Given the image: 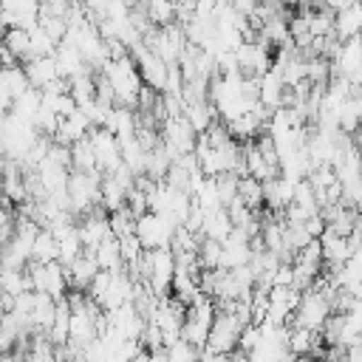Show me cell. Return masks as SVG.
<instances>
[{"label":"cell","instance_id":"cell-4","mask_svg":"<svg viewBox=\"0 0 362 362\" xmlns=\"http://www.w3.org/2000/svg\"><path fill=\"white\" fill-rule=\"evenodd\" d=\"M25 272H28L31 288H34V291H45V294H51L54 300L65 297V294H68V288H71V277H68V269H65L59 260H48V263H37V260H28Z\"/></svg>","mask_w":362,"mask_h":362},{"label":"cell","instance_id":"cell-28","mask_svg":"<svg viewBox=\"0 0 362 362\" xmlns=\"http://www.w3.org/2000/svg\"><path fill=\"white\" fill-rule=\"evenodd\" d=\"M198 356H201V348H195L184 337H178V339H173V342L164 345V359H170V362H192Z\"/></svg>","mask_w":362,"mask_h":362},{"label":"cell","instance_id":"cell-29","mask_svg":"<svg viewBox=\"0 0 362 362\" xmlns=\"http://www.w3.org/2000/svg\"><path fill=\"white\" fill-rule=\"evenodd\" d=\"M198 269H221V240L201 238L198 243Z\"/></svg>","mask_w":362,"mask_h":362},{"label":"cell","instance_id":"cell-13","mask_svg":"<svg viewBox=\"0 0 362 362\" xmlns=\"http://www.w3.org/2000/svg\"><path fill=\"white\" fill-rule=\"evenodd\" d=\"M362 31V0H351L348 6L334 11V34L339 40H351Z\"/></svg>","mask_w":362,"mask_h":362},{"label":"cell","instance_id":"cell-30","mask_svg":"<svg viewBox=\"0 0 362 362\" xmlns=\"http://www.w3.org/2000/svg\"><path fill=\"white\" fill-rule=\"evenodd\" d=\"M107 223H110V232H113L116 238H124V235L133 232V226H136V215H133L127 206H119V209L107 212Z\"/></svg>","mask_w":362,"mask_h":362},{"label":"cell","instance_id":"cell-16","mask_svg":"<svg viewBox=\"0 0 362 362\" xmlns=\"http://www.w3.org/2000/svg\"><path fill=\"white\" fill-rule=\"evenodd\" d=\"M54 314H57V300L45 291H34L31 314H28L31 331H48V325L54 322Z\"/></svg>","mask_w":362,"mask_h":362},{"label":"cell","instance_id":"cell-23","mask_svg":"<svg viewBox=\"0 0 362 362\" xmlns=\"http://www.w3.org/2000/svg\"><path fill=\"white\" fill-rule=\"evenodd\" d=\"M17 62H25L31 57V42H28V28H6L3 31V40H0Z\"/></svg>","mask_w":362,"mask_h":362},{"label":"cell","instance_id":"cell-32","mask_svg":"<svg viewBox=\"0 0 362 362\" xmlns=\"http://www.w3.org/2000/svg\"><path fill=\"white\" fill-rule=\"evenodd\" d=\"M272 286H294V269L288 260L277 263V269L272 272Z\"/></svg>","mask_w":362,"mask_h":362},{"label":"cell","instance_id":"cell-6","mask_svg":"<svg viewBox=\"0 0 362 362\" xmlns=\"http://www.w3.org/2000/svg\"><path fill=\"white\" fill-rule=\"evenodd\" d=\"M133 232H136V238L144 249H158V246H170V240L175 235V223H170L164 215L147 209L136 218Z\"/></svg>","mask_w":362,"mask_h":362},{"label":"cell","instance_id":"cell-19","mask_svg":"<svg viewBox=\"0 0 362 362\" xmlns=\"http://www.w3.org/2000/svg\"><path fill=\"white\" fill-rule=\"evenodd\" d=\"M68 277H71V288H88V283L93 280V274L99 272V266H96V260H93V255L90 252H82L79 257H74L68 266Z\"/></svg>","mask_w":362,"mask_h":362},{"label":"cell","instance_id":"cell-34","mask_svg":"<svg viewBox=\"0 0 362 362\" xmlns=\"http://www.w3.org/2000/svg\"><path fill=\"white\" fill-rule=\"evenodd\" d=\"M351 294H354V297H359V300H362V280H359V283H356V286H354V288H351Z\"/></svg>","mask_w":362,"mask_h":362},{"label":"cell","instance_id":"cell-35","mask_svg":"<svg viewBox=\"0 0 362 362\" xmlns=\"http://www.w3.org/2000/svg\"><path fill=\"white\" fill-rule=\"evenodd\" d=\"M356 42H359V45H362V31H359V34H356Z\"/></svg>","mask_w":362,"mask_h":362},{"label":"cell","instance_id":"cell-18","mask_svg":"<svg viewBox=\"0 0 362 362\" xmlns=\"http://www.w3.org/2000/svg\"><path fill=\"white\" fill-rule=\"evenodd\" d=\"M232 229V221H229V212L226 206H215V209H204V218H201V238H212V240H223Z\"/></svg>","mask_w":362,"mask_h":362},{"label":"cell","instance_id":"cell-15","mask_svg":"<svg viewBox=\"0 0 362 362\" xmlns=\"http://www.w3.org/2000/svg\"><path fill=\"white\" fill-rule=\"evenodd\" d=\"M54 62H57V74H59L62 79H71L74 74L88 71V65H85L82 54L76 51V45H74V42H65V40L54 48Z\"/></svg>","mask_w":362,"mask_h":362},{"label":"cell","instance_id":"cell-27","mask_svg":"<svg viewBox=\"0 0 362 362\" xmlns=\"http://www.w3.org/2000/svg\"><path fill=\"white\" fill-rule=\"evenodd\" d=\"M28 42H31V57H48V54H54V48L59 45L40 23H34V25L28 28Z\"/></svg>","mask_w":362,"mask_h":362},{"label":"cell","instance_id":"cell-3","mask_svg":"<svg viewBox=\"0 0 362 362\" xmlns=\"http://www.w3.org/2000/svg\"><path fill=\"white\" fill-rule=\"evenodd\" d=\"M102 170H71L68 173V206L74 215H85L93 209V204H99V181H102Z\"/></svg>","mask_w":362,"mask_h":362},{"label":"cell","instance_id":"cell-1","mask_svg":"<svg viewBox=\"0 0 362 362\" xmlns=\"http://www.w3.org/2000/svg\"><path fill=\"white\" fill-rule=\"evenodd\" d=\"M102 76L110 82L113 88V96H116V105H127V107H136V99H139V90H141V74L136 68V59L127 54L122 57H113L102 65Z\"/></svg>","mask_w":362,"mask_h":362},{"label":"cell","instance_id":"cell-33","mask_svg":"<svg viewBox=\"0 0 362 362\" xmlns=\"http://www.w3.org/2000/svg\"><path fill=\"white\" fill-rule=\"evenodd\" d=\"M354 238H356V243L362 246V209L356 212V226H354Z\"/></svg>","mask_w":362,"mask_h":362},{"label":"cell","instance_id":"cell-17","mask_svg":"<svg viewBox=\"0 0 362 362\" xmlns=\"http://www.w3.org/2000/svg\"><path fill=\"white\" fill-rule=\"evenodd\" d=\"M93 260L99 269H107V272H116V269H124V260H122V252H119V238L110 232L107 238H102L93 249H90Z\"/></svg>","mask_w":362,"mask_h":362},{"label":"cell","instance_id":"cell-24","mask_svg":"<svg viewBox=\"0 0 362 362\" xmlns=\"http://www.w3.org/2000/svg\"><path fill=\"white\" fill-rule=\"evenodd\" d=\"M31 260H37V263L57 260V238L48 226H40V232H37L34 246H31Z\"/></svg>","mask_w":362,"mask_h":362},{"label":"cell","instance_id":"cell-26","mask_svg":"<svg viewBox=\"0 0 362 362\" xmlns=\"http://www.w3.org/2000/svg\"><path fill=\"white\" fill-rule=\"evenodd\" d=\"M238 198L249 209H260L263 206V181H257L252 175H240L238 178Z\"/></svg>","mask_w":362,"mask_h":362},{"label":"cell","instance_id":"cell-20","mask_svg":"<svg viewBox=\"0 0 362 362\" xmlns=\"http://www.w3.org/2000/svg\"><path fill=\"white\" fill-rule=\"evenodd\" d=\"M68 90H71V96H74L76 107H88V105L96 99V79H93L90 68H88V71L74 74V76L68 79Z\"/></svg>","mask_w":362,"mask_h":362},{"label":"cell","instance_id":"cell-11","mask_svg":"<svg viewBox=\"0 0 362 362\" xmlns=\"http://www.w3.org/2000/svg\"><path fill=\"white\" fill-rule=\"evenodd\" d=\"M291 198H294V178L280 173V175L263 181V204L272 212H280L286 204H291Z\"/></svg>","mask_w":362,"mask_h":362},{"label":"cell","instance_id":"cell-14","mask_svg":"<svg viewBox=\"0 0 362 362\" xmlns=\"http://www.w3.org/2000/svg\"><path fill=\"white\" fill-rule=\"evenodd\" d=\"M23 71H25V76H28V85L37 88V90H42L45 85H51V82L59 76V74H57L54 54H48V57H28V59L23 62Z\"/></svg>","mask_w":362,"mask_h":362},{"label":"cell","instance_id":"cell-21","mask_svg":"<svg viewBox=\"0 0 362 362\" xmlns=\"http://www.w3.org/2000/svg\"><path fill=\"white\" fill-rule=\"evenodd\" d=\"M184 119L189 122V127L195 130V133H204L215 119H218V113H215V105L206 99V102H187L184 105Z\"/></svg>","mask_w":362,"mask_h":362},{"label":"cell","instance_id":"cell-5","mask_svg":"<svg viewBox=\"0 0 362 362\" xmlns=\"http://www.w3.org/2000/svg\"><path fill=\"white\" fill-rule=\"evenodd\" d=\"M331 311H334L331 297H328L325 291H320L317 286H308V288L300 291V303H297V308H294L291 322L305 325V328H311V331H320V328L325 325V320H328Z\"/></svg>","mask_w":362,"mask_h":362},{"label":"cell","instance_id":"cell-12","mask_svg":"<svg viewBox=\"0 0 362 362\" xmlns=\"http://www.w3.org/2000/svg\"><path fill=\"white\" fill-rule=\"evenodd\" d=\"M76 232H79V240L85 246V252H90L102 238L110 235V223H107V215L105 212H85L82 221L76 223Z\"/></svg>","mask_w":362,"mask_h":362},{"label":"cell","instance_id":"cell-25","mask_svg":"<svg viewBox=\"0 0 362 362\" xmlns=\"http://www.w3.org/2000/svg\"><path fill=\"white\" fill-rule=\"evenodd\" d=\"M71 170H82V173L99 170V167H96V156H93V147H90V141H88V136L71 144Z\"/></svg>","mask_w":362,"mask_h":362},{"label":"cell","instance_id":"cell-8","mask_svg":"<svg viewBox=\"0 0 362 362\" xmlns=\"http://www.w3.org/2000/svg\"><path fill=\"white\" fill-rule=\"evenodd\" d=\"M297 303H300V288L297 286H272L263 320L266 322H291Z\"/></svg>","mask_w":362,"mask_h":362},{"label":"cell","instance_id":"cell-10","mask_svg":"<svg viewBox=\"0 0 362 362\" xmlns=\"http://www.w3.org/2000/svg\"><path fill=\"white\" fill-rule=\"evenodd\" d=\"M90 127H93V122H90V116L82 110V107H74L68 116H59V124H57V141H62V144H74V141H79V139H85L88 133H90Z\"/></svg>","mask_w":362,"mask_h":362},{"label":"cell","instance_id":"cell-22","mask_svg":"<svg viewBox=\"0 0 362 362\" xmlns=\"http://www.w3.org/2000/svg\"><path fill=\"white\" fill-rule=\"evenodd\" d=\"M31 288V280H28V272L25 269H11V266H0V291L6 297H17L23 291Z\"/></svg>","mask_w":362,"mask_h":362},{"label":"cell","instance_id":"cell-7","mask_svg":"<svg viewBox=\"0 0 362 362\" xmlns=\"http://www.w3.org/2000/svg\"><path fill=\"white\" fill-rule=\"evenodd\" d=\"M88 141L93 147L96 167L102 173H113L122 167V144H119V136L113 130H107L105 124H93L88 133Z\"/></svg>","mask_w":362,"mask_h":362},{"label":"cell","instance_id":"cell-2","mask_svg":"<svg viewBox=\"0 0 362 362\" xmlns=\"http://www.w3.org/2000/svg\"><path fill=\"white\" fill-rule=\"evenodd\" d=\"M243 322L238 320L235 311H215L209 334H206V345L201 348L204 359H215V356H229L232 348H238V337H240Z\"/></svg>","mask_w":362,"mask_h":362},{"label":"cell","instance_id":"cell-9","mask_svg":"<svg viewBox=\"0 0 362 362\" xmlns=\"http://www.w3.org/2000/svg\"><path fill=\"white\" fill-rule=\"evenodd\" d=\"M320 246H322V260L328 266H339L348 260V255L359 246L354 235H339V232H331V229H322L320 235Z\"/></svg>","mask_w":362,"mask_h":362},{"label":"cell","instance_id":"cell-31","mask_svg":"<svg viewBox=\"0 0 362 362\" xmlns=\"http://www.w3.org/2000/svg\"><path fill=\"white\" fill-rule=\"evenodd\" d=\"M0 82L8 88V93H11V96H20L25 88H31V85H28V76H25V71H23L20 65L0 68Z\"/></svg>","mask_w":362,"mask_h":362}]
</instances>
